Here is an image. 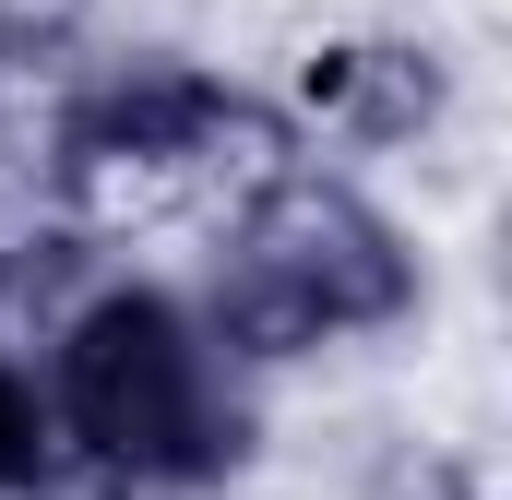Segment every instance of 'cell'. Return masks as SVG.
<instances>
[{"mask_svg":"<svg viewBox=\"0 0 512 500\" xmlns=\"http://www.w3.org/2000/svg\"><path fill=\"white\" fill-rule=\"evenodd\" d=\"M203 417H215L203 346H191L155 298H120V310L84 322V346H72V429H84L96 453H120V465H179V453L203 441Z\"/></svg>","mask_w":512,"mask_h":500,"instance_id":"cell-1","label":"cell"},{"mask_svg":"<svg viewBox=\"0 0 512 500\" xmlns=\"http://www.w3.org/2000/svg\"><path fill=\"white\" fill-rule=\"evenodd\" d=\"M12 453H24V393L0 381V477H12Z\"/></svg>","mask_w":512,"mask_h":500,"instance_id":"cell-2","label":"cell"}]
</instances>
